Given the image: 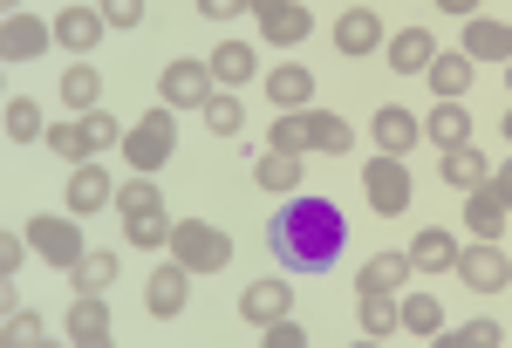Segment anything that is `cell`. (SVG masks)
I'll return each instance as SVG.
<instances>
[{
    "instance_id": "cell-6",
    "label": "cell",
    "mask_w": 512,
    "mask_h": 348,
    "mask_svg": "<svg viewBox=\"0 0 512 348\" xmlns=\"http://www.w3.org/2000/svg\"><path fill=\"white\" fill-rule=\"evenodd\" d=\"M246 14L260 21V41H267V48H301V41L315 35V14H308L301 0H253Z\"/></svg>"
},
{
    "instance_id": "cell-28",
    "label": "cell",
    "mask_w": 512,
    "mask_h": 348,
    "mask_svg": "<svg viewBox=\"0 0 512 348\" xmlns=\"http://www.w3.org/2000/svg\"><path fill=\"white\" fill-rule=\"evenodd\" d=\"M437 178H444L451 192H472V185H485V178H492V164H485V157H478L472 144H458V151H444Z\"/></svg>"
},
{
    "instance_id": "cell-23",
    "label": "cell",
    "mask_w": 512,
    "mask_h": 348,
    "mask_svg": "<svg viewBox=\"0 0 512 348\" xmlns=\"http://www.w3.org/2000/svg\"><path fill=\"white\" fill-rule=\"evenodd\" d=\"M410 267L417 273H451L458 267V239H451L444 226H424L417 239H410Z\"/></svg>"
},
{
    "instance_id": "cell-3",
    "label": "cell",
    "mask_w": 512,
    "mask_h": 348,
    "mask_svg": "<svg viewBox=\"0 0 512 348\" xmlns=\"http://www.w3.org/2000/svg\"><path fill=\"white\" fill-rule=\"evenodd\" d=\"M171 260L192 273H226L233 267V239L219 226H205V219H178L171 226Z\"/></svg>"
},
{
    "instance_id": "cell-39",
    "label": "cell",
    "mask_w": 512,
    "mask_h": 348,
    "mask_svg": "<svg viewBox=\"0 0 512 348\" xmlns=\"http://www.w3.org/2000/svg\"><path fill=\"white\" fill-rule=\"evenodd\" d=\"M499 342H506L499 321H465V328H444L437 335V348H499Z\"/></svg>"
},
{
    "instance_id": "cell-35",
    "label": "cell",
    "mask_w": 512,
    "mask_h": 348,
    "mask_svg": "<svg viewBox=\"0 0 512 348\" xmlns=\"http://www.w3.org/2000/svg\"><path fill=\"white\" fill-rule=\"evenodd\" d=\"M41 144L62 157V164H89V157H96L89 130H82V116H76V123H48V137H41Z\"/></svg>"
},
{
    "instance_id": "cell-5",
    "label": "cell",
    "mask_w": 512,
    "mask_h": 348,
    "mask_svg": "<svg viewBox=\"0 0 512 348\" xmlns=\"http://www.w3.org/2000/svg\"><path fill=\"white\" fill-rule=\"evenodd\" d=\"M458 280L472 287V294H506L512 287V260L499 253V239H472V246H458Z\"/></svg>"
},
{
    "instance_id": "cell-16",
    "label": "cell",
    "mask_w": 512,
    "mask_h": 348,
    "mask_svg": "<svg viewBox=\"0 0 512 348\" xmlns=\"http://www.w3.org/2000/svg\"><path fill=\"white\" fill-rule=\"evenodd\" d=\"M103 7H62L55 14V48H69V55H89L96 41H103Z\"/></svg>"
},
{
    "instance_id": "cell-43",
    "label": "cell",
    "mask_w": 512,
    "mask_h": 348,
    "mask_svg": "<svg viewBox=\"0 0 512 348\" xmlns=\"http://www.w3.org/2000/svg\"><path fill=\"white\" fill-rule=\"evenodd\" d=\"M96 7H103L110 28H137V21H144V0H96Z\"/></svg>"
},
{
    "instance_id": "cell-25",
    "label": "cell",
    "mask_w": 512,
    "mask_h": 348,
    "mask_svg": "<svg viewBox=\"0 0 512 348\" xmlns=\"http://www.w3.org/2000/svg\"><path fill=\"white\" fill-rule=\"evenodd\" d=\"M253 185H260V192H274V198H294V192H301V157H287V151L267 144V157L253 164Z\"/></svg>"
},
{
    "instance_id": "cell-46",
    "label": "cell",
    "mask_w": 512,
    "mask_h": 348,
    "mask_svg": "<svg viewBox=\"0 0 512 348\" xmlns=\"http://www.w3.org/2000/svg\"><path fill=\"white\" fill-rule=\"evenodd\" d=\"M431 7H437V14H451V21H472V14H478V0H431Z\"/></svg>"
},
{
    "instance_id": "cell-2",
    "label": "cell",
    "mask_w": 512,
    "mask_h": 348,
    "mask_svg": "<svg viewBox=\"0 0 512 348\" xmlns=\"http://www.w3.org/2000/svg\"><path fill=\"white\" fill-rule=\"evenodd\" d=\"M123 164L130 171H164L171 164V151H178V110L171 103H158V110H144L130 130H123Z\"/></svg>"
},
{
    "instance_id": "cell-33",
    "label": "cell",
    "mask_w": 512,
    "mask_h": 348,
    "mask_svg": "<svg viewBox=\"0 0 512 348\" xmlns=\"http://www.w3.org/2000/svg\"><path fill=\"white\" fill-rule=\"evenodd\" d=\"M403 335L437 342V335H444V301H437V294H403Z\"/></svg>"
},
{
    "instance_id": "cell-48",
    "label": "cell",
    "mask_w": 512,
    "mask_h": 348,
    "mask_svg": "<svg viewBox=\"0 0 512 348\" xmlns=\"http://www.w3.org/2000/svg\"><path fill=\"white\" fill-rule=\"evenodd\" d=\"M506 144H512V110H506Z\"/></svg>"
},
{
    "instance_id": "cell-50",
    "label": "cell",
    "mask_w": 512,
    "mask_h": 348,
    "mask_svg": "<svg viewBox=\"0 0 512 348\" xmlns=\"http://www.w3.org/2000/svg\"><path fill=\"white\" fill-rule=\"evenodd\" d=\"M7 7H21V0H7Z\"/></svg>"
},
{
    "instance_id": "cell-20",
    "label": "cell",
    "mask_w": 512,
    "mask_h": 348,
    "mask_svg": "<svg viewBox=\"0 0 512 348\" xmlns=\"http://www.w3.org/2000/svg\"><path fill=\"white\" fill-rule=\"evenodd\" d=\"M205 62H212V82H219V89H246V82L260 76V55H253L246 41H219Z\"/></svg>"
},
{
    "instance_id": "cell-40",
    "label": "cell",
    "mask_w": 512,
    "mask_h": 348,
    "mask_svg": "<svg viewBox=\"0 0 512 348\" xmlns=\"http://www.w3.org/2000/svg\"><path fill=\"white\" fill-rule=\"evenodd\" d=\"M0 342H14V348L41 342V314H35V308H7V321H0Z\"/></svg>"
},
{
    "instance_id": "cell-12",
    "label": "cell",
    "mask_w": 512,
    "mask_h": 348,
    "mask_svg": "<svg viewBox=\"0 0 512 348\" xmlns=\"http://www.w3.org/2000/svg\"><path fill=\"white\" fill-rule=\"evenodd\" d=\"M506 219H512V205L492 192V178L465 192V232H472V239H506Z\"/></svg>"
},
{
    "instance_id": "cell-42",
    "label": "cell",
    "mask_w": 512,
    "mask_h": 348,
    "mask_svg": "<svg viewBox=\"0 0 512 348\" xmlns=\"http://www.w3.org/2000/svg\"><path fill=\"white\" fill-rule=\"evenodd\" d=\"M267 348H308V328L294 314H280V321H267Z\"/></svg>"
},
{
    "instance_id": "cell-31",
    "label": "cell",
    "mask_w": 512,
    "mask_h": 348,
    "mask_svg": "<svg viewBox=\"0 0 512 348\" xmlns=\"http://www.w3.org/2000/svg\"><path fill=\"white\" fill-rule=\"evenodd\" d=\"M267 144L287 151V157H308V151H315V123H308V110H280L274 130H267Z\"/></svg>"
},
{
    "instance_id": "cell-15",
    "label": "cell",
    "mask_w": 512,
    "mask_h": 348,
    "mask_svg": "<svg viewBox=\"0 0 512 348\" xmlns=\"http://www.w3.org/2000/svg\"><path fill=\"white\" fill-rule=\"evenodd\" d=\"M185 301H192V267H178V260H171L164 273H151V280H144V308L158 314V321L185 314Z\"/></svg>"
},
{
    "instance_id": "cell-19",
    "label": "cell",
    "mask_w": 512,
    "mask_h": 348,
    "mask_svg": "<svg viewBox=\"0 0 512 348\" xmlns=\"http://www.w3.org/2000/svg\"><path fill=\"white\" fill-rule=\"evenodd\" d=\"M335 48H342V55H376V48H383V21H376V7H349V14H342V21H335Z\"/></svg>"
},
{
    "instance_id": "cell-10",
    "label": "cell",
    "mask_w": 512,
    "mask_h": 348,
    "mask_svg": "<svg viewBox=\"0 0 512 348\" xmlns=\"http://www.w3.org/2000/svg\"><path fill=\"white\" fill-rule=\"evenodd\" d=\"M383 62H390L396 76H424L437 62V35L431 28H396V35L383 41Z\"/></svg>"
},
{
    "instance_id": "cell-17",
    "label": "cell",
    "mask_w": 512,
    "mask_h": 348,
    "mask_svg": "<svg viewBox=\"0 0 512 348\" xmlns=\"http://www.w3.org/2000/svg\"><path fill=\"white\" fill-rule=\"evenodd\" d=\"M424 76H431L437 103H465V89H472L478 62H472V55H465V48H451V55H444V48H437V62H431V69H424Z\"/></svg>"
},
{
    "instance_id": "cell-47",
    "label": "cell",
    "mask_w": 512,
    "mask_h": 348,
    "mask_svg": "<svg viewBox=\"0 0 512 348\" xmlns=\"http://www.w3.org/2000/svg\"><path fill=\"white\" fill-rule=\"evenodd\" d=\"M492 192L512 205V157H506V164H492Z\"/></svg>"
},
{
    "instance_id": "cell-37",
    "label": "cell",
    "mask_w": 512,
    "mask_h": 348,
    "mask_svg": "<svg viewBox=\"0 0 512 348\" xmlns=\"http://www.w3.org/2000/svg\"><path fill=\"white\" fill-rule=\"evenodd\" d=\"M96 96H103V76H96L89 62L62 69V103H69V110H96Z\"/></svg>"
},
{
    "instance_id": "cell-29",
    "label": "cell",
    "mask_w": 512,
    "mask_h": 348,
    "mask_svg": "<svg viewBox=\"0 0 512 348\" xmlns=\"http://www.w3.org/2000/svg\"><path fill=\"white\" fill-rule=\"evenodd\" d=\"M0 130H7L14 144H35V137H48L41 103H35V96H7V103H0Z\"/></svg>"
},
{
    "instance_id": "cell-34",
    "label": "cell",
    "mask_w": 512,
    "mask_h": 348,
    "mask_svg": "<svg viewBox=\"0 0 512 348\" xmlns=\"http://www.w3.org/2000/svg\"><path fill=\"white\" fill-rule=\"evenodd\" d=\"M198 116H205V130H212V137H239V130H246V110H239V89H212Z\"/></svg>"
},
{
    "instance_id": "cell-45",
    "label": "cell",
    "mask_w": 512,
    "mask_h": 348,
    "mask_svg": "<svg viewBox=\"0 0 512 348\" xmlns=\"http://www.w3.org/2000/svg\"><path fill=\"white\" fill-rule=\"evenodd\" d=\"M239 7H253V0H198L205 21H239Z\"/></svg>"
},
{
    "instance_id": "cell-1",
    "label": "cell",
    "mask_w": 512,
    "mask_h": 348,
    "mask_svg": "<svg viewBox=\"0 0 512 348\" xmlns=\"http://www.w3.org/2000/svg\"><path fill=\"white\" fill-rule=\"evenodd\" d=\"M267 246H274V260L287 273H328L342 260V246H349V219H342L335 198L294 192L274 219H267Z\"/></svg>"
},
{
    "instance_id": "cell-8",
    "label": "cell",
    "mask_w": 512,
    "mask_h": 348,
    "mask_svg": "<svg viewBox=\"0 0 512 348\" xmlns=\"http://www.w3.org/2000/svg\"><path fill=\"white\" fill-rule=\"evenodd\" d=\"M28 246H35L48 267H62V273L89 253V246H82V219H76V212H69V219H28Z\"/></svg>"
},
{
    "instance_id": "cell-41",
    "label": "cell",
    "mask_w": 512,
    "mask_h": 348,
    "mask_svg": "<svg viewBox=\"0 0 512 348\" xmlns=\"http://www.w3.org/2000/svg\"><path fill=\"white\" fill-rule=\"evenodd\" d=\"M82 130H89V144H96V151H117V144H123V123L110 110H82Z\"/></svg>"
},
{
    "instance_id": "cell-27",
    "label": "cell",
    "mask_w": 512,
    "mask_h": 348,
    "mask_svg": "<svg viewBox=\"0 0 512 348\" xmlns=\"http://www.w3.org/2000/svg\"><path fill=\"white\" fill-rule=\"evenodd\" d=\"M424 137H431L437 151H458V144H472V110H458V103H437L424 116Z\"/></svg>"
},
{
    "instance_id": "cell-22",
    "label": "cell",
    "mask_w": 512,
    "mask_h": 348,
    "mask_svg": "<svg viewBox=\"0 0 512 348\" xmlns=\"http://www.w3.org/2000/svg\"><path fill=\"white\" fill-rule=\"evenodd\" d=\"M267 103H274V110H308V103H315V76H308L301 62H280L274 76H267Z\"/></svg>"
},
{
    "instance_id": "cell-14",
    "label": "cell",
    "mask_w": 512,
    "mask_h": 348,
    "mask_svg": "<svg viewBox=\"0 0 512 348\" xmlns=\"http://www.w3.org/2000/svg\"><path fill=\"white\" fill-rule=\"evenodd\" d=\"M239 314H246L253 328H267V321H280V314H294V287H287L280 273H267V280H253V287L239 294Z\"/></svg>"
},
{
    "instance_id": "cell-18",
    "label": "cell",
    "mask_w": 512,
    "mask_h": 348,
    "mask_svg": "<svg viewBox=\"0 0 512 348\" xmlns=\"http://www.w3.org/2000/svg\"><path fill=\"white\" fill-rule=\"evenodd\" d=\"M458 48H465L472 62H512V21H485V14H472Z\"/></svg>"
},
{
    "instance_id": "cell-4",
    "label": "cell",
    "mask_w": 512,
    "mask_h": 348,
    "mask_svg": "<svg viewBox=\"0 0 512 348\" xmlns=\"http://www.w3.org/2000/svg\"><path fill=\"white\" fill-rule=\"evenodd\" d=\"M410 192H417V185H410V164H403V157H376V164H362V198H369V212H376V219H403V212H410Z\"/></svg>"
},
{
    "instance_id": "cell-26",
    "label": "cell",
    "mask_w": 512,
    "mask_h": 348,
    "mask_svg": "<svg viewBox=\"0 0 512 348\" xmlns=\"http://www.w3.org/2000/svg\"><path fill=\"white\" fill-rule=\"evenodd\" d=\"M417 137H424V123H417V116L403 110V103L376 110V144H383L390 157H410V144H417Z\"/></svg>"
},
{
    "instance_id": "cell-7",
    "label": "cell",
    "mask_w": 512,
    "mask_h": 348,
    "mask_svg": "<svg viewBox=\"0 0 512 348\" xmlns=\"http://www.w3.org/2000/svg\"><path fill=\"white\" fill-rule=\"evenodd\" d=\"M212 89H219L212 62H164L158 69V103H171V110H205Z\"/></svg>"
},
{
    "instance_id": "cell-21",
    "label": "cell",
    "mask_w": 512,
    "mask_h": 348,
    "mask_svg": "<svg viewBox=\"0 0 512 348\" xmlns=\"http://www.w3.org/2000/svg\"><path fill=\"white\" fill-rule=\"evenodd\" d=\"M410 253H376V260H362L355 273V294H403V280H410Z\"/></svg>"
},
{
    "instance_id": "cell-38",
    "label": "cell",
    "mask_w": 512,
    "mask_h": 348,
    "mask_svg": "<svg viewBox=\"0 0 512 348\" xmlns=\"http://www.w3.org/2000/svg\"><path fill=\"white\" fill-rule=\"evenodd\" d=\"M151 205H164L158 185H151V171H130L117 185V219H130V212H151Z\"/></svg>"
},
{
    "instance_id": "cell-32",
    "label": "cell",
    "mask_w": 512,
    "mask_h": 348,
    "mask_svg": "<svg viewBox=\"0 0 512 348\" xmlns=\"http://www.w3.org/2000/svg\"><path fill=\"white\" fill-rule=\"evenodd\" d=\"M123 232H130V246H137V253H158V246H171V212H164V205L130 212V219H123Z\"/></svg>"
},
{
    "instance_id": "cell-49",
    "label": "cell",
    "mask_w": 512,
    "mask_h": 348,
    "mask_svg": "<svg viewBox=\"0 0 512 348\" xmlns=\"http://www.w3.org/2000/svg\"><path fill=\"white\" fill-rule=\"evenodd\" d=\"M506 82H512V62H506Z\"/></svg>"
},
{
    "instance_id": "cell-24",
    "label": "cell",
    "mask_w": 512,
    "mask_h": 348,
    "mask_svg": "<svg viewBox=\"0 0 512 348\" xmlns=\"http://www.w3.org/2000/svg\"><path fill=\"white\" fill-rule=\"evenodd\" d=\"M117 273H123V260L110 253V246H89L76 267H69V280H76V294H110V287H117Z\"/></svg>"
},
{
    "instance_id": "cell-44",
    "label": "cell",
    "mask_w": 512,
    "mask_h": 348,
    "mask_svg": "<svg viewBox=\"0 0 512 348\" xmlns=\"http://www.w3.org/2000/svg\"><path fill=\"white\" fill-rule=\"evenodd\" d=\"M21 253H35L28 232H7V239H0V273H21Z\"/></svg>"
},
{
    "instance_id": "cell-11",
    "label": "cell",
    "mask_w": 512,
    "mask_h": 348,
    "mask_svg": "<svg viewBox=\"0 0 512 348\" xmlns=\"http://www.w3.org/2000/svg\"><path fill=\"white\" fill-rule=\"evenodd\" d=\"M62 328H69V342H76V348H103L110 335H117V321H110V308H103V294H76Z\"/></svg>"
},
{
    "instance_id": "cell-30",
    "label": "cell",
    "mask_w": 512,
    "mask_h": 348,
    "mask_svg": "<svg viewBox=\"0 0 512 348\" xmlns=\"http://www.w3.org/2000/svg\"><path fill=\"white\" fill-rule=\"evenodd\" d=\"M362 335H376V342L403 335V294H362Z\"/></svg>"
},
{
    "instance_id": "cell-36",
    "label": "cell",
    "mask_w": 512,
    "mask_h": 348,
    "mask_svg": "<svg viewBox=\"0 0 512 348\" xmlns=\"http://www.w3.org/2000/svg\"><path fill=\"white\" fill-rule=\"evenodd\" d=\"M308 123H315V151H328V157H349V151H355L349 116H335V110H308Z\"/></svg>"
},
{
    "instance_id": "cell-9",
    "label": "cell",
    "mask_w": 512,
    "mask_h": 348,
    "mask_svg": "<svg viewBox=\"0 0 512 348\" xmlns=\"http://www.w3.org/2000/svg\"><path fill=\"white\" fill-rule=\"evenodd\" d=\"M48 41H55V21H35L28 7H14L7 28H0V55L7 62H35V55H48Z\"/></svg>"
},
{
    "instance_id": "cell-13",
    "label": "cell",
    "mask_w": 512,
    "mask_h": 348,
    "mask_svg": "<svg viewBox=\"0 0 512 348\" xmlns=\"http://www.w3.org/2000/svg\"><path fill=\"white\" fill-rule=\"evenodd\" d=\"M103 205H117L110 171H103V164H76V171H69V212H76V219H96Z\"/></svg>"
}]
</instances>
